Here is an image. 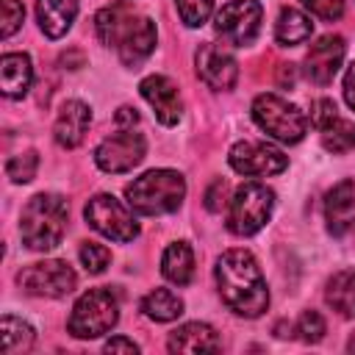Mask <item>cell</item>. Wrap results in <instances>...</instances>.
I'll return each instance as SVG.
<instances>
[{"label":"cell","mask_w":355,"mask_h":355,"mask_svg":"<svg viewBox=\"0 0 355 355\" xmlns=\"http://www.w3.org/2000/svg\"><path fill=\"white\" fill-rule=\"evenodd\" d=\"M216 288L222 302L247 319H255L269 305V288L261 275L258 261L247 250H227L216 258Z\"/></svg>","instance_id":"obj_1"},{"label":"cell","mask_w":355,"mask_h":355,"mask_svg":"<svg viewBox=\"0 0 355 355\" xmlns=\"http://www.w3.org/2000/svg\"><path fill=\"white\" fill-rule=\"evenodd\" d=\"M97 39L105 47H114L125 67H139L155 50V25L150 17L136 14L128 3H114L97 11L94 17Z\"/></svg>","instance_id":"obj_2"},{"label":"cell","mask_w":355,"mask_h":355,"mask_svg":"<svg viewBox=\"0 0 355 355\" xmlns=\"http://www.w3.org/2000/svg\"><path fill=\"white\" fill-rule=\"evenodd\" d=\"M67 230V200L61 194H36L19 216V236L28 250L47 252L61 244Z\"/></svg>","instance_id":"obj_3"},{"label":"cell","mask_w":355,"mask_h":355,"mask_svg":"<svg viewBox=\"0 0 355 355\" xmlns=\"http://www.w3.org/2000/svg\"><path fill=\"white\" fill-rule=\"evenodd\" d=\"M128 205L141 216H161L180 208L186 197V180L175 169H150L125 189Z\"/></svg>","instance_id":"obj_4"},{"label":"cell","mask_w":355,"mask_h":355,"mask_svg":"<svg viewBox=\"0 0 355 355\" xmlns=\"http://www.w3.org/2000/svg\"><path fill=\"white\" fill-rule=\"evenodd\" d=\"M252 119L266 136H272L275 141H283V144H297L308 133V116L294 103H288L286 97L272 94V92L258 94L252 100Z\"/></svg>","instance_id":"obj_5"},{"label":"cell","mask_w":355,"mask_h":355,"mask_svg":"<svg viewBox=\"0 0 355 355\" xmlns=\"http://www.w3.org/2000/svg\"><path fill=\"white\" fill-rule=\"evenodd\" d=\"M119 319V300L111 288H89L72 305L67 327L75 338H100Z\"/></svg>","instance_id":"obj_6"},{"label":"cell","mask_w":355,"mask_h":355,"mask_svg":"<svg viewBox=\"0 0 355 355\" xmlns=\"http://www.w3.org/2000/svg\"><path fill=\"white\" fill-rule=\"evenodd\" d=\"M272 208H275V191L266 183H258V180L241 183L236 189V194L230 197V205H227L230 233H236V236L258 233L269 222Z\"/></svg>","instance_id":"obj_7"},{"label":"cell","mask_w":355,"mask_h":355,"mask_svg":"<svg viewBox=\"0 0 355 355\" xmlns=\"http://www.w3.org/2000/svg\"><path fill=\"white\" fill-rule=\"evenodd\" d=\"M130 211H133L130 205L119 202L111 194H94L86 202L83 216L100 236H105L111 241H133L139 236V222Z\"/></svg>","instance_id":"obj_8"},{"label":"cell","mask_w":355,"mask_h":355,"mask_svg":"<svg viewBox=\"0 0 355 355\" xmlns=\"http://www.w3.org/2000/svg\"><path fill=\"white\" fill-rule=\"evenodd\" d=\"M17 283L22 286L25 294L58 300V297H67V294L75 291L78 277H75V272L67 261L50 258V261H36V263L25 266L17 275Z\"/></svg>","instance_id":"obj_9"},{"label":"cell","mask_w":355,"mask_h":355,"mask_svg":"<svg viewBox=\"0 0 355 355\" xmlns=\"http://www.w3.org/2000/svg\"><path fill=\"white\" fill-rule=\"evenodd\" d=\"M261 17H263V11H261L258 0H230L216 11L214 28L225 44L244 47L258 36Z\"/></svg>","instance_id":"obj_10"},{"label":"cell","mask_w":355,"mask_h":355,"mask_svg":"<svg viewBox=\"0 0 355 355\" xmlns=\"http://www.w3.org/2000/svg\"><path fill=\"white\" fill-rule=\"evenodd\" d=\"M147 153V141L141 133H136L133 128H122L119 133L103 139L94 150V164L103 172L119 175V172H130L133 166H139L144 161Z\"/></svg>","instance_id":"obj_11"},{"label":"cell","mask_w":355,"mask_h":355,"mask_svg":"<svg viewBox=\"0 0 355 355\" xmlns=\"http://www.w3.org/2000/svg\"><path fill=\"white\" fill-rule=\"evenodd\" d=\"M227 164L244 178H263L283 172L288 166V158L283 155V150L266 141H236L227 153Z\"/></svg>","instance_id":"obj_12"},{"label":"cell","mask_w":355,"mask_h":355,"mask_svg":"<svg viewBox=\"0 0 355 355\" xmlns=\"http://www.w3.org/2000/svg\"><path fill=\"white\" fill-rule=\"evenodd\" d=\"M194 64H197L200 80L205 86L216 89V92H227L239 80V64H236L233 53L225 44H216V42L200 44V50L194 55Z\"/></svg>","instance_id":"obj_13"},{"label":"cell","mask_w":355,"mask_h":355,"mask_svg":"<svg viewBox=\"0 0 355 355\" xmlns=\"http://www.w3.org/2000/svg\"><path fill=\"white\" fill-rule=\"evenodd\" d=\"M344 50H347V44H344V39H341L338 33L319 36V39L311 44L308 55H305V75H308L313 83L327 86V83L336 78V72H338V67H341V61H344Z\"/></svg>","instance_id":"obj_14"},{"label":"cell","mask_w":355,"mask_h":355,"mask_svg":"<svg viewBox=\"0 0 355 355\" xmlns=\"http://www.w3.org/2000/svg\"><path fill=\"white\" fill-rule=\"evenodd\" d=\"M139 92L153 105V111H155V116H158L161 125L172 128V125L180 122V116H183V100H180L178 86L166 75H147L139 83Z\"/></svg>","instance_id":"obj_15"},{"label":"cell","mask_w":355,"mask_h":355,"mask_svg":"<svg viewBox=\"0 0 355 355\" xmlns=\"http://www.w3.org/2000/svg\"><path fill=\"white\" fill-rule=\"evenodd\" d=\"M89 122H92V108L83 103V100H67L58 114H55V125H53V136L61 147L72 150L83 141L86 130H89Z\"/></svg>","instance_id":"obj_16"},{"label":"cell","mask_w":355,"mask_h":355,"mask_svg":"<svg viewBox=\"0 0 355 355\" xmlns=\"http://www.w3.org/2000/svg\"><path fill=\"white\" fill-rule=\"evenodd\" d=\"M355 219V183L341 180L324 194V222L333 236L349 233Z\"/></svg>","instance_id":"obj_17"},{"label":"cell","mask_w":355,"mask_h":355,"mask_svg":"<svg viewBox=\"0 0 355 355\" xmlns=\"http://www.w3.org/2000/svg\"><path fill=\"white\" fill-rule=\"evenodd\" d=\"M78 17V0H36V22L47 39H61Z\"/></svg>","instance_id":"obj_18"},{"label":"cell","mask_w":355,"mask_h":355,"mask_svg":"<svg viewBox=\"0 0 355 355\" xmlns=\"http://www.w3.org/2000/svg\"><path fill=\"white\" fill-rule=\"evenodd\" d=\"M166 347L169 352H216L219 336L205 322H186L178 330H172Z\"/></svg>","instance_id":"obj_19"},{"label":"cell","mask_w":355,"mask_h":355,"mask_svg":"<svg viewBox=\"0 0 355 355\" xmlns=\"http://www.w3.org/2000/svg\"><path fill=\"white\" fill-rule=\"evenodd\" d=\"M31 80H33V67L25 53H6L0 58V89L6 97L28 94Z\"/></svg>","instance_id":"obj_20"},{"label":"cell","mask_w":355,"mask_h":355,"mask_svg":"<svg viewBox=\"0 0 355 355\" xmlns=\"http://www.w3.org/2000/svg\"><path fill=\"white\" fill-rule=\"evenodd\" d=\"M161 275L175 283V286H186L194 277V252L186 241H172L164 255H161Z\"/></svg>","instance_id":"obj_21"},{"label":"cell","mask_w":355,"mask_h":355,"mask_svg":"<svg viewBox=\"0 0 355 355\" xmlns=\"http://www.w3.org/2000/svg\"><path fill=\"white\" fill-rule=\"evenodd\" d=\"M324 300L333 311H338L347 319H355V269H344L336 272L327 280L324 288Z\"/></svg>","instance_id":"obj_22"},{"label":"cell","mask_w":355,"mask_h":355,"mask_svg":"<svg viewBox=\"0 0 355 355\" xmlns=\"http://www.w3.org/2000/svg\"><path fill=\"white\" fill-rule=\"evenodd\" d=\"M319 136H322V147L333 155H344V153L355 150V122H349L338 114L319 125Z\"/></svg>","instance_id":"obj_23"},{"label":"cell","mask_w":355,"mask_h":355,"mask_svg":"<svg viewBox=\"0 0 355 355\" xmlns=\"http://www.w3.org/2000/svg\"><path fill=\"white\" fill-rule=\"evenodd\" d=\"M313 33V22L308 14H302L300 8H283L277 22H275V39L280 44H300L305 39H311Z\"/></svg>","instance_id":"obj_24"},{"label":"cell","mask_w":355,"mask_h":355,"mask_svg":"<svg viewBox=\"0 0 355 355\" xmlns=\"http://www.w3.org/2000/svg\"><path fill=\"white\" fill-rule=\"evenodd\" d=\"M33 327L17 316L0 319V352L3 355H22L33 347Z\"/></svg>","instance_id":"obj_25"},{"label":"cell","mask_w":355,"mask_h":355,"mask_svg":"<svg viewBox=\"0 0 355 355\" xmlns=\"http://www.w3.org/2000/svg\"><path fill=\"white\" fill-rule=\"evenodd\" d=\"M141 311L153 322H175L183 313V300L169 288H155L141 300Z\"/></svg>","instance_id":"obj_26"},{"label":"cell","mask_w":355,"mask_h":355,"mask_svg":"<svg viewBox=\"0 0 355 355\" xmlns=\"http://www.w3.org/2000/svg\"><path fill=\"white\" fill-rule=\"evenodd\" d=\"M36 169H39V153L36 150H25V153H17L8 158L6 164V175L14 180V183H31L36 178Z\"/></svg>","instance_id":"obj_27"},{"label":"cell","mask_w":355,"mask_h":355,"mask_svg":"<svg viewBox=\"0 0 355 355\" xmlns=\"http://www.w3.org/2000/svg\"><path fill=\"white\" fill-rule=\"evenodd\" d=\"M175 6H178L183 25L189 28H200L214 11V0H175Z\"/></svg>","instance_id":"obj_28"},{"label":"cell","mask_w":355,"mask_h":355,"mask_svg":"<svg viewBox=\"0 0 355 355\" xmlns=\"http://www.w3.org/2000/svg\"><path fill=\"white\" fill-rule=\"evenodd\" d=\"M80 263L86 266V272L100 275V272H105V266L111 263V250H108L105 244L86 241V244L80 247Z\"/></svg>","instance_id":"obj_29"},{"label":"cell","mask_w":355,"mask_h":355,"mask_svg":"<svg viewBox=\"0 0 355 355\" xmlns=\"http://www.w3.org/2000/svg\"><path fill=\"white\" fill-rule=\"evenodd\" d=\"M25 8L19 0H0V36L8 39L22 28Z\"/></svg>","instance_id":"obj_30"},{"label":"cell","mask_w":355,"mask_h":355,"mask_svg":"<svg viewBox=\"0 0 355 355\" xmlns=\"http://www.w3.org/2000/svg\"><path fill=\"white\" fill-rule=\"evenodd\" d=\"M297 333H300V338H302V341L316 344V341H322V338H324L327 324H324V319H322V313H319V311H305V313L297 319Z\"/></svg>","instance_id":"obj_31"},{"label":"cell","mask_w":355,"mask_h":355,"mask_svg":"<svg viewBox=\"0 0 355 355\" xmlns=\"http://www.w3.org/2000/svg\"><path fill=\"white\" fill-rule=\"evenodd\" d=\"M313 17H319V19H327V22H333V19H338L341 14H344V0H300Z\"/></svg>","instance_id":"obj_32"},{"label":"cell","mask_w":355,"mask_h":355,"mask_svg":"<svg viewBox=\"0 0 355 355\" xmlns=\"http://www.w3.org/2000/svg\"><path fill=\"white\" fill-rule=\"evenodd\" d=\"M225 202H227V183L225 180H214L208 186V191H205V208L216 214V211H222Z\"/></svg>","instance_id":"obj_33"},{"label":"cell","mask_w":355,"mask_h":355,"mask_svg":"<svg viewBox=\"0 0 355 355\" xmlns=\"http://www.w3.org/2000/svg\"><path fill=\"white\" fill-rule=\"evenodd\" d=\"M338 111H336V103L333 100H327V97H319L316 103H313V111H311V122L319 128L322 122H327L330 116H336Z\"/></svg>","instance_id":"obj_34"},{"label":"cell","mask_w":355,"mask_h":355,"mask_svg":"<svg viewBox=\"0 0 355 355\" xmlns=\"http://www.w3.org/2000/svg\"><path fill=\"white\" fill-rule=\"evenodd\" d=\"M105 352H139V344L125 336H114L105 341Z\"/></svg>","instance_id":"obj_35"},{"label":"cell","mask_w":355,"mask_h":355,"mask_svg":"<svg viewBox=\"0 0 355 355\" xmlns=\"http://www.w3.org/2000/svg\"><path fill=\"white\" fill-rule=\"evenodd\" d=\"M344 100L355 111V64H349V69L344 72Z\"/></svg>","instance_id":"obj_36"},{"label":"cell","mask_w":355,"mask_h":355,"mask_svg":"<svg viewBox=\"0 0 355 355\" xmlns=\"http://www.w3.org/2000/svg\"><path fill=\"white\" fill-rule=\"evenodd\" d=\"M116 122H119V128H133L136 122H139V114L133 111V108H119V114H116Z\"/></svg>","instance_id":"obj_37"},{"label":"cell","mask_w":355,"mask_h":355,"mask_svg":"<svg viewBox=\"0 0 355 355\" xmlns=\"http://www.w3.org/2000/svg\"><path fill=\"white\" fill-rule=\"evenodd\" d=\"M347 347H349V349H352V352H355V336H352V338H349V344H347Z\"/></svg>","instance_id":"obj_38"}]
</instances>
